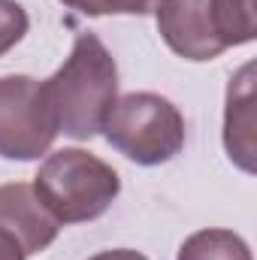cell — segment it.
I'll use <instances>...</instances> for the list:
<instances>
[{"label":"cell","mask_w":257,"mask_h":260,"mask_svg":"<svg viewBox=\"0 0 257 260\" xmlns=\"http://www.w3.org/2000/svg\"><path fill=\"white\" fill-rule=\"evenodd\" d=\"M0 260H27L24 248L18 245V239L12 233H6L3 227H0Z\"/></svg>","instance_id":"11"},{"label":"cell","mask_w":257,"mask_h":260,"mask_svg":"<svg viewBox=\"0 0 257 260\" xmlns=\"http://www.w3.org/2000/svg\"><path fill=\"white\" fill-rule=\"evenodd\" d=\"M67 9L82 15H148L160 6V0H61Z\"/></svg>","instance_id":"9"},{"label":"cell","mask_w":257,"mask_h":260,"mask_svg":"<svg viewBox=\"0 0 257 260\" xmlns=\"http://www.w3.org/2000/svg\"><path fill=\"white\" fill-rule=\"evenodd\" d=\"M34 191L61 224H79L100 218L112 206L121 191V179L97 154L61 148L43 160L34 179Z\"/></svg>","instance_id":"3"},{"label":"cell","mask_w":257,"mask_h":260,"mask_svg":"<svg viewBox=\"0 0 257 260\" xmlns=\"http://www.w3.org/2000/svg\"><path fill=\"white\" fill-rule=\"evenodd\" d=\"M103 133L112 148L139 167H160L185 145V118L179 106L151 91H133L112 103Z\"/></svg>","instance_id":"4"},{"label":"cell","mask_w":257,"mask_h":260,"mask_svg":"<svg viewBox=\"0 0 257 260\" xmlns=\"http://www.w3.org/2000/svg\"><path fill=\"white\" fill-rule=\"evenodd\" d=\"M157 30L185 61H212L257 37L254 0H160Z\"/></svg>","instance_id":"2"},{"label":"cell","mask_w":257,"mask_h":260,"mask_svg":"<svg viewBox=\"0 0 257 260\" xmlns=\"http://www.w3.org/2000/svg\"><path fill=\"white\" fill-rule=\"evenodd\" d=\"M179 260H251V248L239 233L209 227L182 242Z\"/></svg>","instance_id":"8"},{"label":"cell","mask_w":257,"mask_h":260,"mask_svg":"<svg viewBox=\"0 0 257 260\" xmlns=\"http://www.w3.org/2000/svg\"><path fill=\"white\" fill-rule=\"evenodd\" d=\"M58 133L91 139L118 100V67L97 34H79L61 70L43 82Z\"/></svg>","instance_id":"1"},{"label":"cell","mask_w":257,"mask_h":260,"mask_svg":"<svg viewBox=\"0 0 257 260\" xmlns=\"http://www.w3.org/2000/svg\"><path fill=\"white\" fill-rule=\"evenodd\" d=\"M27 12L21 3L15 0H0V55H6L15 43H21V37L27 34Z\"/></svg>","instance_id":"10"},{"label":"cell","mask_w":257,"mask_h":260,"mask_svg":"<svg viewBox=\"0 0 257 260\" xmlns=\"http://www.w3.org/2000/svg\"><path fill=\"white\" fill-rule=\"evenodd\" d=\"M58 136L43 82L34 76H0V157L37 160Z\"/></svg>","instance_id":"5"},{"label":"cell","mask_w":257,"mask_h":260,"mask_svg":"<svg viewBox=\"0 0 257 260\" xmlns=\"http://www.w3.org/2000/svg\"><path fill=\"white\" fill-rule=\"evenodd\" d=\"M88 260H148V257L139 254V251H130V248H112V251H100V254H94Z\"/></svg>","instance_id":"12"},{"label":"cell","mask_w":257,"mask_h":260,"mask_svg":"<svg viewBox=\"0 0 257 260\" xmlns=\"http://www.w3.org/2000/svg\"><path fill=\"white\" fill-rule=\"evenodd\" d=\"M224 148L236 167L254 173V64H245L227 88Z\"/></svg>","instance_id":"7"},{"label":"cell","mask_w":257,"mask_h":260,"mask_svg":"<svg viewBox=\"0 0 257 260\" xmlns=\"http://www.w3.org/2000/svg\"><path fill=\"white\" fill-rule=\"evenodd\" d=\"M0 227L18 239L27 257L46 251L61 233V221L40 203L34 185L24 182L0 185Z\"/></svg>","instance_id":"6"}]
</instances>
